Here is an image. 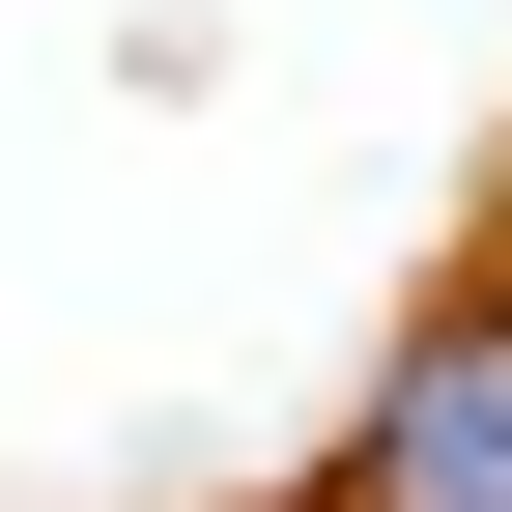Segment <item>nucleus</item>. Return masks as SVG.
Wrapping results in <instances>:
<instances>
[{"label":"nucleus","mask_w":512,"mask_h":512,"mask_svg":"<svg viewBox=\"0 0 512 512\" xmlns=\"http://www.w3.org/2000/svg\"><path fill=\"white\" fill-rule=\"evenodd\" d=\"M342 512H512V256H456L399 313V370L342 427Z\"/></svg>","instance_id":"1"}]
</instances>
